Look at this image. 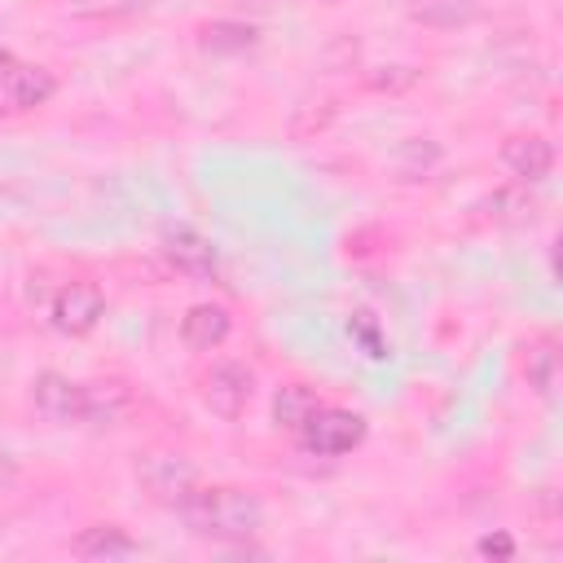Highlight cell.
<instances>
[{
	"label": "cell",
	"instance_id": "1",
	"mask_svg": "<svg viewBox=\"0 0 563 563\" xmlns=\"http://www.w3.org/2000/svg\"><path fill=\"white\" fill-rule=\"evenodd\" d=\"M176 515L185 519V528L194 537H207V541H251L260 528H264V501L246 488H233V484H198L180 506Z\"/></svg>",
	"mask_w": 563,
	"mask_h": 563
},
{
	"label": "cell",
	"instance_id": "2",
	"mask_svg": "<svg viewBox=\"0 0 563 563\" xmlns=\"http://www.w3.org/2000/svg\"><path fill=\"white\" fill-rule=\"evenodd\" d=\"M299 449L312 457H343L352 449L365 444V418L352 409H334V405H317V413L295 431Z\"/></svg>",
	"mask_w": 563,
	"mask_h": 563
},
{
	"label": "cell",
	"instance_id": "3",
	"mask_svg": "<svg viewBox=\"0 0 563 563\" xmlns=\"http://www.w3.org/2000/svg\"><path fill=\"white\" fill-rule=\"evenodd\" d=\"M132 471H136L141 488H145L158 506H172V510L198 488V466H194L185 453H141Z\"/></svg>",
	"mask_w": 563,
	"mask_h": 563
},
{
	"label": "cell",
	"instance_id": "4",
	"mask_svg": "<svg viewBox=\"0 0 563 563\" xmlns=\"http://www.w3.org/2000/svg\"><path fill=\"white\" fill-rule=\"evenodd\" d=\"M101 317H106V295L97 282H66V286H57V295L48 303V321L66 339L92 334Z\"/></svg>",
	"mask_w": 563,
	"mask_h": 563
},
{
	"label": "cell",
	"instance_id": "5",
	"mask_svg": "<svg viewBox=\"0 0 563 563\" xmlns=\"http://www.w3.org/2000/svg\"><path fill=\"white\" fill-rule=\"evenodd\" d=\"M251 396H255V369L242 361H220L202 374V405L224 422L242 418Z\"/></svg>",
	"mask_w": 563,
	"mask_h": 563
},
{
	"label": "cell",
	"instance_id": "6",
	"mask_svg": "<svg viewBox=\"0 0 563 563\" xmlns=\"http://www.w3.org/2000/svg\"><path fill=\"white\" fill-rule=\"evenodd\" d=\"M158 251H163V260H167L176 273H185V277H211L216 264H220L211 238L198 233V229H189V224H167L163 238H158Z\"/></svg>",
	"mask_w": 563,
	"mask_h": 563
},
{
	"label": "cell",
	"instance_id": "7",
	"mask_svg": "<svg viewBox=\"0 0 563 563\" xmlns=\"http://www.w3.org/2000/svg\"><path fill=\"white\" fill-rule=\"evenodd\" d=\"M497 158H501V167H506L519 185H537V180H545L550 167H554V145H550L541 132H510V136L501 141Z\"/></svg>",
	"mask_w": 563,
	"mask_h": 563
},
{
	"label": "cell",
	"instance_id": "8",
	"mask_svg": "<svg viewBox=\"0 0 563 563\" xmlns=\"http://www.w3.org/2000/svg\"><path fill=\"white\" fill-rule=\"evenodd\" d=\"M31 400H35V409H40L48 422H62V427L84 422V383L66 378V374H57V369L35 374Z\"/></svg>",
	"mask_w": 563,
	"mask_h": 563
},
{
	"label": "cell",
	"instance_id": "9",
	"mask_svg": "<svg viewBox=\"0 0 563 563\" xmlns=\"http://www.w3.org/2000/svg\"><path fill=\"white\" fill-rule=\"evenodd\" d=\"M53 92H57L53 70L31 66V62H13L9 75L0 79V101H4V110H35V106H44Z\"/></svg>",
	"mask_w": 563,
	"mask_h": 563
},
{
	"label": "cell",
	"instance_id": "10",
	"mask_svg": "<svg viewBox=\"0 0 563 563\" xmlns=\"http://www.w3.org/2000/svg\"><path fill=\"white\" fill-rule=\"evenodd\" d=\"M229 330H233V317H229L224 303H194V308L180 317V343H185L189 352H211V347H220V343L229 339Z\"/></svg>",
	"mask_w": 563,
	"mask_h": 563
},
{
	"label": "cell",
	"instance_id": "11",
	"mask_svg": "<svg viewBox=\"0 0 563 563\" xmlns=\"http://www.w3.org/2000/svg\"><path fill=\"white\" fill-rule=\"evenodd\" d=\"M409 22L431 26V31H462L471 22H479L484 0H405Z\"/></svg>",
	"mask_w": 563,
	"mask_h": 563
},
{
	"label": "cell",
	"instance_id": "12",
	"mask_svg": "<svg viewBox=\"0 0 563 563\" xmlns=\"http://www.w3.org/2000/svg\"><path fill=\"white\" fill-rule=\"evenodd\" d=\"M128 409H132L128 383H119V378L84 383V422L88 427H114V422L128 418Z\"/></svg>",
	"mask_w": 563,
	"mask_h": 563
},
{
	"label": "cell",
	"instance_id": "13",
	"mask_svg": "<svg viewBox=\"0 0 563 563\" xmlns=\"http://www.w3.org/2000/svg\"><path fill=\"white\" fill-rule=\"evenodd\" d=\"M70 550H75L79 559H92V563H110V559H132V554H141V545H136L123 528H114V523L84 528V532L70 541Z\"/></svg>",
	"mask_w": 563,
	"mask_h": 563
},
{
	"label": "cell",
	"instance_id": "14",
	"mask_svg": "<svg viewBox=\"0 0 563 563\" xmlns=\"http://www.w3.org/2000/svg\"><path fill=\"white\" fill-rule=\"evenodd\" d=\"M317 405H321V400H317V391H312L308 383H286V387L273 391V422L295 435V431L317 413Z\"/></svg>",
	"mask_w": 563,
	"mask_h": 563
},
{
	"label": "cell",
	"instance_id": "15",
	"mask_svg": "<svg viewBox=\"0 0 563 563\" xmlns=\"http://www.w3.org/2000/svg\"><path fill=\"white\" fill-rule=\"evenodd\" d=\"M255 40H260V31H255L251 22H233V18L207 22V26L198 31V44H202V53H246Z\"/></svg>",
	"mask_w": 563,
	"mask_h": 563
},
{
	"label": "cell",
	"instance_id": "16",
	"mask_svg": "<svg viewBox=\"0 0 563 563\" xmlns=\"http://www.w3.org/2000/svg\"><path fill=\"white\" fill-rule=\"evenodd\" d=\"M528 387L541 400H554V387H559V347H554V339H537L528 347Z\"/></svg>",
	"mask_w": 563,
	"mask_h": 563
},
{
	"label": "cell",
	"instance_id": "17",
	"mask_svg": "<svg viewBox=\"0 0 563 563\" xmlns=\"http://www.w3.org/2000/svg\"><path fill=\"white\" fill-rule=\"evenodd\" d=\"M479 211L488 216V220H501V224H515V220H532V211H537V202H532V194H528V185H510V189H497V194H488L484 202H479Z\"/></svg>",
	"mask_w": 563,
	"mask_h": 563
},
{
	"label": "cell",
	"instance_id": "18",
	"mask_svg": "<svg viewBox=\"0 0 563 563\" xmlns=\"http://www.w3.org/2000/svg\"><path fill=\"white\" fill-rule=\"evenodd\" d=\"M391 163H396V176L400 180H418V176H427L440 163V145L431 136H409V141L396 145V158Z\"/></svg>",
	"mask_w": 563,
	"mask_h": 563
},
{
	"label": "cell",
	"instance_id": "19",
	"mask_svg": "<svg viewBox=\"0 0 563 563\" xmlns=\"http://www.w3.org/2000/svg\"><path fill=\"white\" fill-rule=\"evenodd\" d=\"M145 9H150V0H66V13L79 22H123Z\"/></svg>",
	"mask_w": 563,
	"mask_h": 563
},
{
	"label": "cell",
	"instance_id": "20",
	"mask_svg": "<svg viewBox=\"0 0 563 563\" xmlns=\"http://www.w3.org/2000/svg\"><path fill=\"white\" fill-rule=\"evenodd\" d=\"M418 66H378V70H369L365 75V84L374 88V92H405V88H413L418 84Z\"/></svg>",
	"mask_w": 563,
	"mask_h": 563
},
{
	"label": "cell",
	"instance_id": "21",
	"mask_svg": "<svg viewBox=\"0 0 563 563\" xmlns=\"http://www.w3.org/2000/svg\"><path fill=\"white\" fill-rule=\"evenodd\" d=\"M347 334H352V339H361V343H365V352H369L374 361H383V356H387V347H383V339H378V325L369 321V312H352V321H347Z\"/></svg>",
	"mask_w": 563,
	"mask_h": 563
},
{
	"label": "cell",
	"instance_id": "22",
	"mask_svg": "<svg viewBox=\"0 0 563 563\" xmlns=\"http://www.w3.org/2000/svg\"><path fill=\"white\" fill-rule=\"evenodd\" d=\"M475 550H479L484 559H515V541H510L506 532H488V537H479Z\"/></svg>",
	"mask_w": 563,
	"mask_h": 563
},
{
	"label": "cell",
	"instance_id": "23",
	"mask_svg": "<svg viewBox=\"0 0 563 563\" xmlns=\"http://www.w3.org/2000/svg\"><path fill=\"white\" fill-rule=\"evenodd\" d=\"M13 479H18V462L9 453H0V488H9Z\"/></svg>",
	"mask_w": 563,
	"mask_h": 563
},
{
	"label": "cell",
	"instance_id": "24",
	"mask_svg": "<svg viewBox=\"0 0 563 563\" xmlns=\"http://www.w3.org/2000/svg\"><path fill=\"white\" fill-rule=\"evenodd\" d=\"M9 66H13V57H9V53H0V79L9 75Z\"/></svg>",
	"mask_w": 563,
	"mask_h": 563
}]
</instances>
